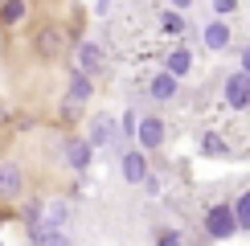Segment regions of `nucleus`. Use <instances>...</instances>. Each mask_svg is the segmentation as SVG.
<instances>
[{"label": "nucleus", "instance_id": "aec40b11", "mask_svg": "<svg viewBox=\"0 0 250 246\" xmlns=\"http://www.w3.org/2000/svg\"><path fill=\"white\" fill-rule=\"evenodd\" d=\"M213 13H217V17H230V13H238V0H213Z\"/></svg>", "mask_w": 250, "mask_h": 246}, {"label": "nucleus", "instance_id": "9d476101", "mask_svg": "<svg viewBox=\"0 0 250 246\" xmlns=\"http://www.w3.org/2000/svg\"><path fill=\"white\" fill-rule=\"evenodd\" d=\"M201 45L205 49H226L230 45V25H226V17H213L209 25L201 29Z\"/></svg>", "mask_w": 250, "mask_h": 246}, {"label": "nucleus", "instance_id": "39448f33", "mask_svg": "<svg viewBox=\"0 0 250 246\" xmlns=\"http://www.w3.org/2000/svg\"><path fill=\"white\" fill-rule=\"evenodd\" d=\"M25 197V172H21V164L4 160L0 164V201H17Z\"/></svg>", "mask_w": 250, "mask_h": 246}, {"label": "nucleus", "instance_id": "a211bd4d", "mask_svg": "<svg viewBox=\"0 0 250 246\" xmlns=\"http://www.w3.org/2000/svg\"><path fill=\"white\" fill-rule=\"evenodd\" d=\"M160 29L164 33H185V17L176 13V8H164L160 13Z\"/></svg>", "mask_w": 250, "mask_h": 246}, {"label": "nucleus", "instance_id": "6e6552de", "mask_svg": "<svg viewBox=\"0 0 250 246\" xmlns=\"http://www.w3.org/2000/svg\"><path fill=\"white\" fill-rule=\"evenodd\" d=\"M103 66H107L103 49L95 45V41H82V45H78V54H74V70H82V74H90V78H95Z\"/></svg>", "mask_w": 250, "mask_h": 246}, {"label": "nucleus", "instance_id": "4468645a", "mask_svg": "<svg viewBox=\"0 0 250 246\" xmlns=\"http://www.w3.org/2000/svg\"><path fill=\"white\" fill-rule=\"evenodd\" d=\"M25 17H29V4H25V0H0V25H4V29L21 25Z\"/></svg>", "mask_w": 250, "mask_h": 246}, {"label": "nucleus", "instance_id": "412c9836", "mask_svg": "<svg viewBox=\"0 0 250 246\" xmlns=\"http://www.w3.org/2000/svg\"><path fill=\"white\" fill-rule=\"evenodd\" d=\"M238 70H242V74H250V45L238 49Z\"/></svg>", "mask_w": 250, "mask_h": 246}, {"label": "nucleus", "instance_id": "0eeeda50", "mask_svg": "<svg viewBox=\"0 0 250 246\" xmlns=\"http://www.w3.org/2000/svg\"><path fill=\"white\" fill-rule=\"evenodd\" d=\"M62 156H66V164H70L74 172H82V168H90V156H95V148H90V140L74 136V140L62 144Z\"/></svg>", "mask_w": 250, "mask_h": 246}, {"label": "nucleus", "instance_id": "b1692460", "mask_svg": "<svg viewBox=\"0 0 250 246\" xmlns=\"http://www.w3.org/2000/svg\"><path fill=\"white\" fill-rule=\"evenodd\" d=\"M189 4H193V0H168V8H176V13H185Z\"/></svg>", "mask_w": 250, "mask_h": 246}, {"label": "nucleus", "instance_id": "20e7f679", "mask_svg": "<svg viewBox=\"0 0 250 246\" xmlns=\"http://www.w3.org/2000/svg\"><path fill=\"white\" fill-rule=\"evenodd\" d=\"M205 230H209V238H234V234H238L234 209H230V205H213V209L205 213Z\"/></svg>", "mask_w": 250, "mask_h": 246}, {"label": "nucleus", "instance_id": "f3484780", "mask_svg": "<svg viewBox=\"0 0 250 246\" xmlns=\"http://www.w3.org/2000/svg\"><path fill=\"white\" fill-rule=\"evenodd\" d=\"M234 209V222H238V230H250V189L238 193V201L230 205Z\"/></svg>", "mask_w": 250, "mask_h": 246}, {"label": "nucleus", "instance_id": "6ab92c4d", "mask_svg": "<svg viewBox=\"0 0 250 246\" xmlns=\"http://www.w3.org/2000/svg\"><path fill=\"white\" fill-rule=\"evenodd\" d=\"M201 152H213V156H222V152H226V144H222V140H217L213 131H209V136L201 140Z\"/></svg>", "mask_w": 250, "mask_h": 246}, {"label": "nucleus", "instance_id": "9b49d317", "mask_svg": "<svg viewBox=\"0 0 250 246\" xmlns=\"http://www.w3.org/2000/svg\"><path fill=\"white\" fill-rule=\"evenodd\" d=\"M119 136V127H115V119H107V115H99L95 123H90V148H107V144H115Z\"/></svg>", "mask_w": 250, "mask_h": 246}, {"label": "nucleus", "instance_id": "7ed1b4c3", "mask_svg": "<svg viewBox=\"0 0 250 246\" xmlns=\"http://www.w3.org/2000/svg\"><path fill=\"white\" fill-rule=\"evenodd\" d=\"M119 172H123V181L127 184H144V177H148V156H144V148H123V156H119Z\"/></svg>", "mask_w": 250, "mask_h": 246}, {"label": "nucleus", "instance_id": "f257e3e1", "mask_svg": "<svg viewBox=\"0 0 250 246\" xmlns=\"http://www.w3.org/2000/svg\"><path fill=\"white\" fill-rule=\"evenodd\" d=\"M164 136H168V123H164L160 115H140V123H135V148L156 152L164 144Z\"/></svg>", "mask_w": 250, "mask_h": 246}, {"label": "nucleus", "instance_id": "2eb2a0df", "mask_svg": "<svg viewBox=\"0 0 250 246\" xmlns=\"http://www.w3.org/2000/svg\"><path fill=\"white\" fill-rule=\"evenodd\" d=\"M29 242H33V246H70L66 234L49 230V226H33V230H29Z\"/></svg>", "mask_w": 250, "mask_h": 246}, {"label": "nucleus", "instance_id": "dca6fc26", "mask_svg": "<svg viewBox=\"0 0 250 246\" xmlns=\"http://www.w3.org/2000/svg\"><path fill=\"white\" fill-rule=\"evenodd\" d=\"M90 95H95V86H90V74H82V70H70V95L74 102H86Z\"/></svg>", "mask_w": 250, "mask_h": 246}, {"label": "nucleus", "instance_id": "f8f14e48", "mask_svg": "<svg viewBox=\"0 0 250 246\" xmlns=\"http://www.w3.org/2000/svg\"><path fill=\"white\" fill-rule=\"evenodd\" d=\"M66 222H70V201H45V205H41V226L62 230Z\"/></svg>", "mask_w": 250, "mask_h": 246}, {"label": "nucleus", "instance_id": "423d86ee", "mask_svg": "<svg viewBox=\"0 0 250 246\" xmlns=\"http://www.w3.org/2000/svg\"><path fill=\"white\" fill-rule=\"evenodd\" d=\"M222 95H226V102H230L234 111H246V107H250V74H242V70H234V74L226 78Z\"/></svg>", "mask_w": 250, "mask_h": 246}, {"label": "nucleus", "instance_id": "f03ea898", "mask_svg": "<svg viewBox=\"0 0 250 246\" xmlns=\"http://www.w3.org/2000/svg\"><path fill=\"white\" fill-rule=\"evenodd\" d=\"M33 49H37L41 62H58L62 49H66V33H62L58 25H41L37 37H33Z\"/></svg>", "mask_w": 250, "mask_h": 246}, {"label": "nucleus", "instance_id": "4be33fe9", "mask_svg": "<svg viewBox=\"0 0 250 246\" xmlns=\"http://www.w3.org/2000/svg\"><path fill=\"white\" fill-rule=\"evenodd\" d=\"M144 193H148V197H156V193H160V181H156L152 172H148V177H144Z\"/></svg>", "mask_w": 250, "mask_h": 246}, {"label": "nucleus", "instance_id": "5701e85b", "mask_svg": "<svg viewBox=\"0 0 250 246\" xmlns=\"http://www.w3.org/2000/svg\"><path fill=\"white\" fill-rule=\"evenodd\" d=\"M160 246H181V238H176V234H168V230H164V234H160Z\"/></svg>", "mask_w": 250, "mask_h": 246}, {"label": "nucleus", "instance_id": "1a4fd4ad", "mask_svg": "<svg viewBox=\"0 0 250 246\" xmlns=\"http://www.w3.org/2000/svg\"><path fill=\"white\" fill-rule=\"evenodd\" d=\"M176 90H181V78H172L168 70L152 74V82H148V95H152L156 102H172V99H176Z\"/></svg>", "mask_w": 250, "mask_h": 246}, {"label": "nucleus", "instance_id": "ddd939ff", "mask_svg": "<svg viewBox=\"0 0 250 246\" xmlns=\"http://www.w3.org/2000/svg\"><path fill=\"white\" fill-rule=\"evenodd\" d=\"M164 70H168L172 78H185V74H189V70H193V54H189V49H185V45H176L172 54L164 58Z\"/></svg>", "mask_w": 250, "mask_h": 246}]
</instances>
